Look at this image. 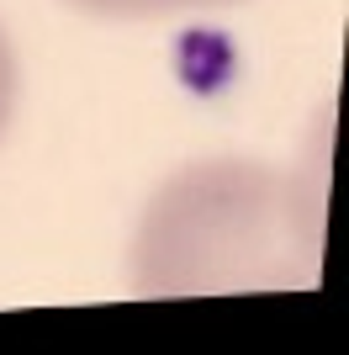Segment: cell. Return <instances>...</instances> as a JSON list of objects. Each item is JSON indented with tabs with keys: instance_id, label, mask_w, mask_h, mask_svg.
<instances>
[{
	"instance_id": "cell-1",
	"label": "cell",
	"mask_w": 349,
	"mask_h": 355,
	"mask_svg": "<svg viewBox=\"0 0 349 355\" xmlns=\"http://www.w3.org/2000/svg\"><path fill=\"white\" fill-rule=\"evenodd\" d=\"M323 239V175L260 159L186 164L148 196L132 239L143 297L291 292L312 286Z\"/></svg>"
},
{
	"instance_id": "cell-2",
	"label": "cell",
	"mask_w": 349,
	"mask_h": 355,
	"mask_svg": "<svg viewBox=\"0 0 349 355\" xmlns=\"http://www.w3.org/2000/svg\"><path fill=\"white\" fill-rule=\"evenodd\" d=\"M64 6L111 16V21H154V16H180V11H222V6H244V0H64Z\"/></svg>"
},
{
	"instance_id": "cell-3",
	"label": "cell",
	"mask_w": 349,
	"mask_h": 355,
	"mask_svg": "<svg viewBox=\"0 0 349 355\" xmlns=\"http://www.w3.org/2000/svg\"><path fill=\"white\" fill-rule=\"evenodd\" d=\"M16 90H21V69H16V48L0 27V138L11 133V117H16Z\"/></svg>"
}]
</instances>
